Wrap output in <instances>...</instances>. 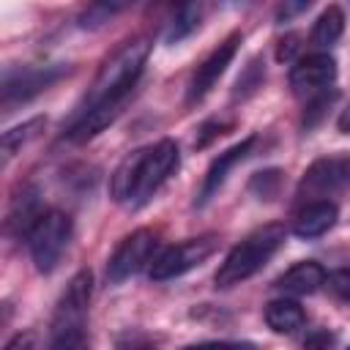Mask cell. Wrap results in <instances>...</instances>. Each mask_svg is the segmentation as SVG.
Masks as SVG:
<instances>
[{
  "label": "cell",
  "instance_id": "5",
  "mask_svg": "<svg viewBox=\"0 0 350 350\" xmlns=\"http://www.w3.org/2000/svg\"><path fill=\"white\" fill-rule=\"evenodd\" d=\"M178 159H180V153H178V145L172 139H161L153 148H145V156H142V164H139L137 183H134V191L129 197V205L131 208L145 205L159 191V186L178 170Z\"/></svg>",
  "mask_w": 350,
  "mask_h": 350
},
{
  "label": "cell",
  "instance_id": "11",
  "mask_svg": "<svg viewBox=\"0 0 350 350\" xmlns=\"http://www.w3.org/2000/svg\"><path fill=\"white\" fill-rule=\"evenodd\" d=\"M336 77V60L328 52H314L301 57L290 68V88L295 96H312L323 88H328Z\"/></svg>",
  "mask_w": 350,
  "mask_h": 350
},
{
  "label": "cell",
  "instance_id": "3",
  "mask_svg": "<svg viewBox=\"0 0 350 350\" xmlns=\"http://www.w3.org/2000/svg\"><path fill=\"white\" fill-rule=\"evenodd\" d=\"M284 235H287L284 224H262L254 232H249L238 246L230 249V254L219 265V271L213 276L216 287L227 290V287L241 284L252 273H257L273 257V252L284 243Z\"/></svg>",
  "mask_w": 350,
  "mask_h": 350
},
{
  "label": "cell",
  "instance_id": "6",
  "mask_svg": "<svg viewBox=\"0 0 350 350\" xmlns=\"http://www.w3.org/2000/svg\"><path fill=\"white\" fill-rule=\"evenodd\" d=\"M350 186V156L347 153H331L317 161L304 172L298 183V197L301 200H323L331 194H339Z\"/></svg>",
  "mask_w": 350,
  "mask_h": 350
},
{
  "label": "cell",
  "instance_id": "17",
  "mask_svg": "<svg viewBox=\"0 0 350 350\" xmlns=\"http://www.w3.org/2000/svg\"><path fill=\"white\" fill-rule=\"evenodd\" d=\"M44 216V211H38V194L36 189H25L14 205H11V213H8V230H19V232H30L33 224Z\"/></svg>",
  "mask_w": 350,
  "mask_h": 350
},
{
  "label": "cell",
  "instance_id": "1",
  "mask_svg": "<svg viewBox=\"0 0 350 350\" xmlns=\"http://www.w3.org/2000/svg\"><path fill=\"white\" fill-rule=\"evenodd\" d=\"M148 55H150V41L148 38H134L129 44H123L104 66L101 71L96 74L85 101H82V109L79 115L96 109L98 104H107V101H118V98H129L137 77L142 74L145 63H148Z\"/></svg>",
  "mask_w": 350,
  "mask_h": 350
},
{
  "label": "cell",
  "instance_id": "18",
  "mask_svg": "<svg viewBox=\"0 0 350 350\" xmlns=\"http://www.w3.org/2000/svg\"><path fill=\"white\" fill-rule=\"evenodd\" d=\"M46 126V118H30V120H25V123H19V126H14V129H8V131H3V139H0V150H3V161H8L22 145H27L33 137H38V131Z\"/></svg>",
  "mask_w": 350,
  "mask_h": 350
},
{
  "label": "cell",
  "instance_id": "4",
  "mask_svg": "<svg viewBox=\"0 0 350 350\" xmlns=\"http://www.w3.org/2000/svg\"><path fill=\"white\" fill-rule=\"evenodd\" d=\"M71 238V219L63 211H44V216L27 232V249L38 273H49Z\"/></svg>",
  "mask_w": 350,
  "mask_h": 350
},
{
  "label": "cell",
  "instance_id": "32",
  "mask_svg": "<svg viewBox=\"0 0 350 350\" xmlns=\"http://www.w3.org/2000/svg\"><path fill=\"white\" fill-rule=\"evenodd\" d=\"M347 350H350V347H347Z\"/></svg>",
  "mask_w": 350,
  "mask_h": 350
},
{
  "label": "cell",
  "instance_id": "30",
  "mask_svg": "<svg viewBox=\"0 0 350 350\" xmlns=\"http://www.w3.org/2000/svg\"><path fill=\"white\" fill-rule=\"evenodd\" d=\"M309 8V0H301V3H284V5H279V11H276V19L282 22V19H290L293 14H301V11H306Z\"/></svg>",
  "mask_w": 350,
  "mask_h": 350
},
{
  "label": "cell",
  "instance_id": "26",
  "mask_svg": "<svg viewBox=\"0 0 350 350\" xmlns=\"http://www.w3.org/2000/svg\"><path fill=\"white\" fill-rule=\"evenodd\" d=\"M183 350H257L249 342H200V345H189Z\"/></svg>",
  "mask_w": 350,
  "mask_h": 350
},
{
  "label": "cell",
  "instance_id": "12",
  "mask_svg": "<svg viewBox=\"0 0 350 350\" xmlns=\"http://www.w3.org/2000/svg\"><path fill=\"white\" fill-rule=\"evenodd\" d=\"M254 142H257V137H246V139L235 142L232 148H227L224 153H219V156L211 161V167H208V172H205V180H202V189H200V197H197V205L211 202V197L224 186L227 172H230L238 161H243V159L249 156V150L254 148Z\"/></svg>",
  "mask_w": 350,
  "mask_h": 350
},
{
  "label": "cell",
  "instance_id": "9",
  "mask_svg": "<svg viewBox=\"0 0 350 350\" xmlns=\"http://www.w3.org/2000/svg\"><path fill=\"white\" fill-rule=\"evenodd\" d=\"M153 249H156V235L150 230H134L131 235H126L115 249V254L109 257V265H107L109 282H123L139 268H145L150 262Z\"/></svg>",
  "mask_w": 350,
  "mask_h": 350
},
{
  "label": "cell",
  "instance_id": "27",
  "mask_svg": "<svg viewBox=\"0 0 350 350\" xmlns=\"http://www.w3.org/2000/svg\"><path fill=\"white\" fill-rule=\"evenodd\" d=\"M224 129H230V123H221V120H211V123H205V126L200 129L202 134L197 137V142H194V145H197V148H202V145H208V142H211L213 137H219V134H224Z\"/></svg>",
  "mask_w": 350,
  "mask_h": 350
},
{
  "label": "cell",
  "instance_id": "31",
  "mask_svg": "<svg viewBox=\"0 0 350 350\" xmlns=\"http://www.w3.org/2000/svg\"><path fill=\"white\" fill-rule=\"evenodd\" d=\"M336 126H339V131H345V134H350V107H345V109H342V115H339V120H336Z\"/></svg>",
  "mask_w": 350,
  "mask_h": 350
},
{
  "label": "cell",
  "instance_id": "2",
  "mask_svg": "<svg viewBox=\"0 0 350 350\" xmlns=\"http://www.w3.org/2000/svg\"><path fill=\"white\" fill-rule=\"evenodd\" d=\"M93 293V273L85 268L74 273L66 293L60 295L55 314H52V331H49V347L46 350H88V304Z\"/></svg>",
  "mask_w": 350,
  "mask_h": 350
},
{
  "label": "cell",
  "instance_id": "28",
  "mask_svg": "<svg viewBox=\"0 0 350 350\" xmlns=\"http://www.w3.org/2000/svg\"><path fill=\"white\" fill-rule=\"evenodd\" d=\"M295 52H298V36L290 33V36H284V38L279 41V46H276V60H279V63H287Z\"/></svg>",
  "mask_w": 350,
  "mask_h": 350
},
{
  "label": "cell",
  "instance_id": "21",
  "mask_svg": "<svg viewBox=\"0 0 350 350\" xmlns=\"http://www.w3.org/2000/svg\"><path fill=\"white\" fill-rule=\"evenodd\" d=\"M282 186V170H262V172H254L252 180H249V191L260 200H273L276 191Z\"/></svg>",
  "mask_w": 350,
  "mask_h": 350
},
{
  "label": "cell",
  "instance_id": "15",
  "mask_svg": "<svg viewBox=\"0 0 350 350\" xmlns=\"http://www.w3.org/2000/svg\"><path fill=\"white\" fill-rule=\"evenodd\" d=\"M265 323H268V328L276 331V334H295L298 328H304L306 314H304V309H301L295 301H290V298H276V301H271V304L265 306Z\"/></svg>",
  "mask_w": 350,
  "mask_h": 350
},
{
  "label": "cell",
  "instance_id": "24",
  "mask_svg": "<svg viewBox=\"0 0 350 350\" xmlns=\"http://www.w3.org/2000/svg\"><path fill=\"white\" fill-rule=\"evenodd\" d=\"M325 282H328V287L339 295V298H345V301H350V268H339V271H331L328 276H325Z\"/></svg>",
  "mask_w": 350,
  "mask_h": 350
},
{
  "label": "cell",
  "instance_id": "22",
  "mask_svg": "<svg viewBox=\"0 0 350 350\" xmlns=\"http://www.w3.org/2000/svg\"><path fill=\"white\" fill-rule=\"evenodd\" d=\"M123 8H126L123 3H93V5H88V8L79 14V27L93 30V27L109 22V16L118 14V11H123Z\"/></svg>",
  "mask_w": 350,
  "mask_h": 350
},
{
  "label": "cell",
  "instance_id": "10",
  "mask_svg": "<svg viewBox=\"0 0 350 350\" xmlns=\"http://www.w3.org/2000/svg\"><path fill=\"white\" fill-rule=\"evenodd\" d=\"M238 44H241V33H232L227 41H221V44L197 66V71H194V77H191V82H189V96H186L189 104H197L200 98H205V93L219 82V77L224 74V68H227L230 60L235 57Z\"/></svg>",
  "mask_w": 350,
  "mask_h": 350
},
{
  "label": "cell",
  "instance_id": "25",
  "mask_svg": "<svg viewBox=\"0 0 350 350\" xmlns=\"http://www.w3.org/2000/svg\"><path fill=\"white\" fill-rule=\"evenodd\" d=\"M331 345H334V334L325 331V328L312 331V334H306V339H304V350H328Z\"/></svg>",
  "mask_w": 350,
  "mask_h": 350
},
{
  "label": "cell",
  "instance_id": "20",
  "mask_svg": "<svg viewBox=\"0 0 350 350\" xmlns=\"http://www.w3.org/2000/svg\"><path fill=\"white\" fill-rule=\"evenodd\" d=\"M342 30H345V14H342V8H339V5H328V8L317 16V22H314V27H312V44H317V46H331V44L342 36Z\"/></svg>",
  "mask_w": 350,
  "mask_h": 350
},
{
  "label": "cell",
  "instance_id": "16",
  "mask_svg": "<svg viewBox=\"0 0 350 350\" xmlns=\"http://www.w3.org/2000/svg\"><path fill=\"white\" fill-rule=\"evenodd\" d=\"M142 156H145V148L129 153V156L115 167V172L109 175V194H112L115 202H129V197H131V191H134V183H137V172H139Z\"/></svg>",
  "mask_w": 350,
  "mask_h": 350
},
{
  "label": "cell",
  "instance_id": "14",
  "mask_svg": "<svg viewBox=\"0 0 350 350\" xmlns=\"http://www.w3.org/2000/svg\"><path fill=\"white\" fill-rule=\"evenodd\" d=\"M325 268L320 265V262H314V260H301V262H295L290 271H284L282 276H279V282H276V287L279 290H284V293H293V295H309V293H314L320 284H325Z\"/></svg>",
  "mask_w": 350,
  "mask_h": 350
},
{
  "label": "cell",
  "instance_id": "8",
  "mask_svg": "<svg viewBox=\"0 0 350 350\" xmlns=\"http://www.w3.org/2000/svg\"><path fill=\"white\" fill-rule=\"evenodd\" d=\"M66 74V66H25V68H8L3 74V107H14L19 101L33 98L36 93L46 90L57 77Z\"/></svg>",
  "mask_w": 350,
  "mask_h": 350
},
{
  "label": "cell",
  "instance_id": "23",
  "mask_svg": "<svg viewBox=\"0 0 350 350\" xmlns=\"http://www.w3.org/2000/svg\"><path fill=\"white\" fill-rule=\"evenodd\" d=\"M262 77H265V71H262V66H260V60H252L246 68H243V74L238 77V82H235V98L241 96V98H246V96H252L260 85H262Z\"/></svg>",
  "mask_w": 350,
  "mask_h": 350
},
{
  "label": "cell",
  "instance_id": "19",
  "mask_svg": "<svg viewBox=\"0 0 350 350\" xmlns=\"http://www.w3.org/2000/svg\"><path fill=\"white\" fill-rule=\"evenodd\" d=\"M200 16H202V5H200V3H186V5H180V8L175 11V16H172L167 33H164V41H167V44H178V41L189 38V36L197 30Z\"/></svg>",
  "mask_w": 350,
  "mask_h": 350
},
{
  "label": "cell",
  "instance_id": "29",
  "mask_svg": "<svg viewBox=\"0 0 350 350\" xmlns=\"http://www.w3.org/2000/svg\"><path fill=\"white\" fill-rule=\"evenodd\" d=\"M3 350H36V334L33 331H19Z\"/></svg>",
  "mask_w": 350,
  "mask_h": 350
},
{
  "label": "cell",
  "instance_id": "7",
  "mask_svg": "<svg viewBox=\"0 0 350 350\" xmlns=\"http://www.w3.org/2000/svg\"><path fill=\"white\" fill-rule=\"evenodd\" d=\"M216 243H219L216 235H202V238H191V241H183L178 246H170L159 257H153L148 273L153 282L175 279V276L191 271L194 265H200L202 260H208L216 252Z\"/></svg>",
  "mask_w": 350,
  "mask_h": 350
},
{
  "label": "cell",
  "instance_id": "13",
  "mask_svg": "<svg viewBox=\"0 0 350 350\" xmlns=\"http://www.w3.org/2000/svg\"><path fill=\"white\" fill-rule=\"evenodd\" d=\"M336 205L328 202V200H317V202H306L298 213H295V221H293V232L298 238H320L323 232H328L336 221Z\"/></svg>",
  "mask_w": 350,
  "mask_h": 350
}]
</instances>
